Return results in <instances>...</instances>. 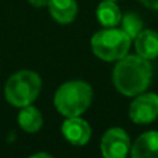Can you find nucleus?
<instances>
[{"instance_id": "1", "label": "nucleus", "mask_w": 158, "mask_h": 158, "mask_svg": "<svg viewBox=\"0 0 158 158\" xmlns=\"http://www.w3.org/2000/svg\"><path fill=\"white\" fill-rule=\"evenodd\" d=\"M153 67L140 56H125L117 63L112 72V82L123 96L133 97L150 86Z\"/></svg>"}, {"instance_id": "2", "label": "nucleus", "mask_w": 158, "mask_h": 158, "mask_svg": "<svg viewBox=\"0 0 158 158\" xmlns=\"http://www.w3.org/2000/svg\"><path fill=\"white\" fill-rule=\"evenodd\" d=\"M93 89L83 81H69L63 83L54 94V107L61 115L79 117L92 104Z\"/></svg>"}, {"instance_id": "3", "label": "nucleus", "mask_w": 158, "mask_h": 158, "mask_svg": "<svg viewBox=\"0 0 158 158\" xmlns=\"http://www.w3.org/2000/svg\"><path fill=\"white\" fill-rule=\"evenodd\" d=\"M42 87V79L36 72L24 69L8 78L4 86V94L7 101L14 107L31 106L36 100Z\"/></svg>"}, {"instance_id": "4", "label": "nucleus", "mask_w": 158, "mask_h": 158, "mask_svg": "<svg viewBox=\"0 0 158 158\" xmlns=\"http://www.w3.org/2000/svg\"><path fill=\"white\" fill-rule=\"evenodd\" d=\"M132 39L122 29L106 28L93 35L90 44L98 58L104 61H117L123 58L129 52Z\"/></svg>"}, {"instance_id": "5", "label": "nucleus", "mask_w": 158, "mask_h": 158, "mask_svg": "<svg viewBox=\"0 0 158 158\" xmlns=\"http://www.w3.org/2000/svg\"><path fill=\"white\" fill-rule=\"evenodd\" d=\"M131 139L121 128H111L103 135L100 150L103 158H126L131 153Z\"/></svg>"}, {"instance_id": "6", "label": "nucleus", "mask_w": 158, "mask_h": 158, "mask_svg": "<svg viewBox=\"0 0 158 158\" xmlns=\"http://www.w3.org/2000/svg\"><path fill=\"white\" fill-rule=\"evenodd\" d=\"M129 117L135 123H150L158 117V94L140 93L129 108Z\"/></svg>"}, {"instance_id": "7", "label": "nucleus", "mask_w": 158, "mask_h": 158, "mask_svg": "<svg viewBox=\"0 0 158 158\" xmlns=\"http://www.w3.org/2000/svg\"><path fill=\"white\" fill-rule=\"evenodd\" d=\"M64 137L74 146H85L92 137V128L79 117H69L61 126Z\"/></svg>"}, {"instance_id": "8", "label": "nucleus", "mask_w": 158, "mask_h": 158, "mask_svg": "<svg viewBox=\"0 0 158 158\" xmlns=\"http://www.w3.org/2000/svg\"><path fill=\"white\" fill-rule=\"evenodd\" d=\"M132 158H158V132L150 131L140 135L131 147Z\"/></svg>"}, {"instance_id": "9", "label": "nucleus", "mask_w": 158, "mask_h": 158, "mask_svg": "<svg viewBox=\"0 0 158 158\" xmlns=\"http://www.w3.org/2000/svg\"><path fill=\"white\" fill-rule=\"evenodd\" d=\"M50 15L58 24H71L78 14V4L75 0H49Z\"/></svg>"}, {"instance_id": "10", "label": "nucleus", "mask_w": 158, "mask_h": 158, "mask_svg": "<svg viewBox=\"0 0 158 158\" xmlns=\"http://www.w3.org/2000/svg\"><path fill=\"white\" fill-rule=\"evenodd\" d=\"M137 56L153 60L158 56V32L153 29H143L135 39Z\"/></svg>"}, {"instance_id": "11", "label": "nucleus", "mask_w": 158, "mask_h": 158, "mask_svg": "<svg viewBox=\"0 0 158 158\" xmlns=\"http://www.w3.org/2000/svg\"><path fill=\"white\" fill-rule=\"evenodd\" d=\"M96 17H97V21L103 27L115 28L121 22L122 14H121L119 7L115 4V2H112V0H103L97 6Z\"/></svg>"}, {"instance_id": "12", "label": "nucleus", "mask_w": 158, "mask_h": 158, "mask_svg": "<svg viewBox=\"0 0 158 158\" xmlns=\"http://www.w3.org/2000/svg\"><path fill=\"white\" fill-rule=\"evenodd\" d=\"M18 123L22 131L28 133H35L43 125V117L40 111L33 106L22 107L18 114Z\"/></svg>"}, {"instance_id": "13", "label": "nucleus", "mask_w": 158, "mask_h": 158, "mask_svg": "<svg viewBox=\"0 0 158 158\" xmlns=\"http://www.w3.org/2000/svg\"><path fill=\"white\" fill-rule=\"evenodd\" d=\"M121 29L131 39H136V36L143 31V21L136 13H126L121 18Z\"/></svg>"}, {"instance_id": "14", "label": "nucleus", "mask_w": 158, "mask_h": 158, "mask_svg": "<svg viewBox=\"0 0 158 158\" xmlns=\"http://www.w3.org/2000/svg\"><path fill=\"white\" fill-rule=\"evenodd\" d=\"M143 6H146L147 8L151 10H158V0H140Z\"/></svg>"}, {"instance_id": "15", "label": "nucleus", "mask_w": 158, "mask_h": 158, "mask_svg": "<svg viewBox=\"0 0 158 158\" xmlns=\"http://www.w3.org/2000/svg\"><path fill=\"white\" fill-rule=\"evenodd\" d=\"M29 3L36 8H42V7H46L49 4V0H29Z\"/></svg>"}, {"instance_id": "16", "label": "nucleus", "mask_w": 158, "mask_h": 158, "mask_svg": "<svg viewBox=\"0 0 158 158\" xmlns=\"http://www.w3.org/2000/svg\"><path fill=\"white\" fill-rule=\"evenodd\" d=\"M29 158H53L50 154H46V153H38V154H33Z\"/></svg>"}, {"instance_id": "17", "label": "nucleus", "mask_w": 158, "mask_h": 158, "mask_svg": "<svg viewBox=\"0 0 158 158\" xmlns=\"http://www.w3.org/2000/svg\"><path fill=\"white\" fill-rule=\"evenodd\" d=\"M112 2H115V0H112Z\"/></svg>"}]
</instances>
